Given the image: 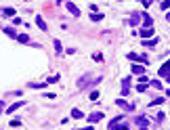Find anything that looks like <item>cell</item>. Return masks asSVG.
I'll list each match as a JSON object with an SVG mask.
<instances>
[{
    "mask_svg": "<svg viewBox=\"0 0 170 130\" xmlns=\"http://www.w3.org/2000/svg\"><path fill=\"white\" fill-rule=\"evenodd\" d=\"M132 74H136V76H145V69H143L141 65H132Z\"/></svg>",
    "mask_w": 170,
    "mask_h": 130,
    "instance_id": "8fae6325",
    "label": "cell"
},
{
    "mask_svg": "<svg viewBox=\"0 0 170 130\" xmlns=\"http://www.w3.org/2000/svg\"><path fill=\"white\" fill-rule=\"evenodd\" d=\"M92 57H95V61H101V59H103V55H101V52H95Z\"/></svg>",
    "mask_w": 170,
    "mask_h": 130,
    "instance_id": "484cf974",
    "label": "cell"
},
{
    "mask_svg": "<svg viewBox=\"0 0 170 130\" xmlns=\"http://www.w3.org/2000/svg\"><path fill=\"white\" fill-rule=\"evenodd\" d=\"M53 44H55V50H57V52H61V42H59V40H55Z\"/></svg>",
    "mask_w": 170,
    "mask_h": 130,
    "instance_id": "603a6c76",
    "label": "cell"
},
{
    "mask_svg": "<svg viewBox=\"0 0 170 130\" xmlns=\"http://www.w3.org/2000/svg\"><path fill=\"white\" fill-rule=\"evenodd\" d=\"M57 80H59V76H50V78H48V80H46V82H48V84H55V82H57Z\"/></svg>",
    "mask_w": 170,
    "mask_h": 130,
    "instance_id": "7402d4cb",
    "label": "cell"
},
{
    "mask_svg": "<svg viewBox=\"0 0 170 130\" xmlns=\"http://www.w3.org/2000/svg\"><path fill=\"white\" fill-rule=\"evenodd\" d=\"M2 109H4V103H2V101H0V113H2Z\"/></svg>",
    "mask_w": 170,
    "mask_h": 130,
    "instance_id": "4316f807",
    "label": "cell"
},
{
    "mask_svg": "<svg viewBox=\"0 0 170 130\" xmlns=\"http://www.w3.org/2000/svg\"><path fill=\"white\" fill-rule=\"evenodd\" d=\"M166 94H168V97H170V90H168V92H166Z\"/></svg>",
    "mask_w": 170,
    "mask_h": 130,
    "instance_id": "f546056e",
    "label": "cell"
},
{
    "mask_svg": "<svg viewBox=\"0 0 170 130\" xmlns=\"http://www.w3.org/2000/svg\"><path fill=\"white\" fill-rule=\"evenodd\" d=\"M136 90H139V92H145V90H147V84H139Z\"/></svg>",
    "mask_w": 170,
    "mask_h": 130,
    "instance_id": "d4e9b609",
    "label": "cell"
},
{
    "mask_svg": "<svg viewBox=\"0 0 170 130\" xmlns=\"http://www.w3.org/2000/svg\"><path fill=\"white\" fill-rule=\"evenodd\" d=\"M153 34H156L153 27H143V30H141V38H145V40H147L149 36H153Z\"/></svg>",
    "mask_w": 170,
    "mask_h": 130,
    "instance_id": "8992f818",
    "label": "cell"
},
{
    "mask_svg": "<svg viewBox=\"0 0 170 130\" xmlns=\"http://www.w3.org/2000/svg\"><path fill=\"white\" fill-rule=\"evenodd\" d=\"M116 105H118V107H124V109H128V111H132V109H134V105H132V103H126L124 99H118V101H116Z\"/></svg>",
    "mask_w": 170,
    "mask_h": 130,
    "instance_id": "7a4b0ae2",
    "label": "cell"
},
{
    "mask_svg": "<svg viewBox=\"0 0 170 130\" xmlns=\"http://www.w3.org/2000/svg\"><path fill=\"white\" fill-rule=\"evenodd\" d=\"M97 99H99V90H92L90 92V101H97Z\"/></svg>",
    "mask_w": 170,
    "mask_h": 130,
    "instance_id": "d6986e66",
    "label": "cell"
},
{
    "mask_svg": "<svg viewBox=\"0 0 170 130\" xmlns=\"http://www.w3.org/2000/svg\"><path fill=\"white\" fill-rule=\"evenodd\" d=\"M134 122H136L139 126H147V124H149V118H145V116H139Z\"/></svg>",
    "mask_w": 170,
    "mask_h": 130,
    "instance_id": "9c48e42d",
    "label": "cell"
},
{
    "mask_svg": "<svg viewBox=\"0 0 170 130\" xmlns=\"http://www.w3.org/2000/svg\"><path fill=\"white\" fill-rule=\"evenodd\" d=\"M0 13H2L4 17H13V15H15V8H11V6H6V8H2Z\"/></svg>",
    "mask_w": 170,
    "mask_h": 130,
    "instance_id": "30bf717a",
    "label": "cell"
},
{
    "mask_svg": "<svg viewBox=\"0 0 170 130\" xmlns=\"http://www.w3.org/2000/svg\"><path fill=\"white\" fill-rule=\"evenodd\" d=\"M72 118H74V120H80V118H84V113H82L80 109H74V111H72Z\"/></svg>",
    "mask_w": 170,
    "mask_h": 130,
    "instance_id": "4fadbf2b",
    "label": "cell"
},
{
    "mask_svg": "<svg viewBox=\"0 0 170 130\" xmlns=\"http://www.w3.org/2000/svg\"><path fill=\"white\" fill-rule=\"evenodd\" d=\"M82 130H95V128H92V126H86V128H82Z\"/></svg>",
    "mask_w": 170,
    "mask_h": 130,
    "instance_id": "83f0119b",
    "label": "cell"
},
{
    "mask_svg": "<svg viewBox=\"0 0 170 130\" xmlns=\"http://www.w3.org/2000/svg\"><path fill=\"white\" fill-rule=\"evenodd\" d=\"M2 30H4V34H6V36H11V38H17V34H15V30H13V27H2Z\"/></svg>",
    "mask_w": 170,
    "mask_h": 130,
    "instance_id": "7c38bea8",
    "label": "cell"
},
{
    "mask_svg": "<svg viewBox=\"0 0 170 130\" xmlns=\"http://www.w3.org/2000/svg\"><path fill=\"white\" fill-rule=\"evenodd\" d=\"M23 105H25L23 101H19V103H13V105L6 109V113H13V111H17V109H19V107H23Z\"/></svg>",
    "mask_w": 170,
    "mask_h": 130,
    "instance_id": "52a82bcc",
    "label": "cell"
},
{
    "mask_svg": "<svg viewBox=\"0 0 170 130\" xmlns=\"http://www.w3.org/2000/svg\"><path fill=\"white\" fill-rule=\"evenodd\" d=\"M158 44V38H151V40H143V46H156Z\"/></svg>",
    "mask_w": 170,
    "mask_h": 130,
    "instance_id": "9a60e30c",
    "label": "cell"
},
{
    "mask_svg": "<svg viewBox=\"0 0 170 130\" xmlns=\"http://www.w3.org/2000/svg\"><path fill=\"white\" fill-rule=\"evenodd\" d=\"M160 8H162V11H164V8H170V0H166V2H162V4H160Z\"/></svg>",
    "mask_w": 170,
    "mask_h": 130,
    "instance_id": "cb8c5ba5",
    "label": "cell"
},
{
    "mask_svg": "<svg viewBox=\"0 0 170 130\" xmlns=\"http://www.w3.org/2000/svg\"><path fill=\"white\" fill-rule=\"evenodd\" d=\"M36 23H38V27H40L42 32H46V30H48V27H46V21H44V19H42V17H40V15L36 17Z\"/></svg>",
    "mask_w": 170,
    "mask_h": 130,
    "instance_id": "ba28073f",
    "label": "cell"
},
{
    "mask_svg": "<svg viewBox=\"0 0 170 130\" xmlns=\"http://www.w3.org/2000/svg\"><path fill=\"white\" fill-rule=\"evenodd\" d=\"M101 82V78H92L90 80V76H84L82 80H78V88H86L88 84H99Z\"/></svg>",
    "mask_w": 170,
    "mask_h": 130,
    "instance_id": "6da1fadb",
    "label": "cell"
},
{
    "mask_svg": "<svg viewBox=\"0 0 170 130\" xmlns=\"http://www.w3.org/2000/svg\"><path fill=\"white\" fill-rule=\"evenodd\" d=\"M65 6H67V11H69L72 15H76V17L80 15V11H78V6H76L74 2H65Z\"/></svg>",
    "mask_w": 170,
    "mask_h": 130,
    "instance_id": "5b68a950",
    "label": "cell"
},
{
    "mask_svg": "<svg viewBox=\"0 0 170 130\" xmlns=\"http://www.w3.org/2000/svg\"><path fill=\"white\" fill-rule=\"evenodd\" d=\"M109 130H128V126L126 124H116V126H111Z\"/></svg>",
    "mask_w": 170,
    "mask_h": 130,
    "instance_id": "2e32d148",
    "label": "cell"
},
{
    "mask_svg": "<svg viewBox=\"0 0 170 130\" xmlns=\"http://www.w3.org/2000/svg\"><path fill=\"white\" fill-rule=\"evenodd\" d=\"M162 103H164V99H162V97H158V99H153V101H151V105H162Z\"/></svg>",
    "mask_w": 170,
    "mask_h": 130,
    "instance_id": "ffe728a7",
    "label": "cell"
},
{
    "mask_svg": "<svg viewBox=\"0 0 170 130\" xmlns=\"http://www.w3.org/2000/svg\"><path fill=\"white\" fill-rule=\"evenodd\" d=\"M168 74H170V61H166V63L160 67V76H162V78H166Z\"/></svg>",
    "mask_w": 170,
    "mask_h": 130,
    "instance_id": "277c9868",
    "label": "cell"
},
{
    "mask_svg": "<svg viewBox=\"0 0 170 130\" xmlns=\"http://www.w3.org/2000/svg\"><path fill=\"white\" fill-rule=\"evenodd\" d=\"M151 86H153V88H158V90H162V82H158V80H153V82H151Z\"/></svg>",
    "mask_w": 170,
    "mask_h": 130,
    "instance_id": "44dd1931",
    "label": "cell"
},
{
    "mask_svg": "<svg viewBox=\"0 0 170 130\" xmlns=\"http://www.w3.org/2000/svg\"><path fill=\"white\" fill-rule=\"evenodd\" d=\"M166 19H168V21H170V13H168V15H166Z\"/></svg>",
    "mask_w": 170,
    "mask_h": 130,
    "instance_id": "f1b7e54d",
    "label": "cell"
},
{
    "mask_svg": "<svg viewBox=\"0 0 170 130\" xmlns=\"http://www.w3.org/2000/svg\"><path fill=\"white\" fill-rule=\"evenodd\" d=\"M101 120H103V113H101V111H97V113H90V116H88V122H90V124L101 122Z\"/></svg>",
    "mask_w": 170,
    "mask_h": 130,
    "instance_id": "3957f363",
    "label": "cell"
},
{
    "mask_svg": "<svg viewBox=\"0 0 170 130\" xmlns=\"http://www.w3.org/2000/svg\"><path fill=\"white\" fill-rule=\"evenodd\" d=\"M90 19L92 21H101L103 19V13H95V15H90Z\"/></svg>",
    "mask_w": 170,
    "mask_h": 130,
    "instance_id": "e0dca14e",
    "label": "cell"
},
{
    "mask_svg": "<svg viewBox=\"0 0 170 130\" xmlns=\"http://www.w3.org/2000/svg\"><path fill=\"white\" fill-rule=\"evenodd\" d=\"M120 122H122V116H118V118H114V120L109 122V128H111V126H116V124H120Z\"/></svg>",
    "mask_w": 170,
    "mask_h": 130,
    "instance_id": "ac0fdd59",
    "label": "cell"
},
{
    "mask_svg": "<svg viewBox=\"0 0 170 130\" xmlns=\"http://www.w3.org/2000/svg\"><path fill=\"white\" fill-rule=\"evenodd\" d=\"M17 40H19L21 44H25V42H30V36H27V34H19V36H17Z\"/></svg>",
    "mask_w": 170,
    "mask_h": 130,
    "instance_id": "5bb4252c",
    "label": "cell"
},
{
    "mask_svg": "<svg viewBox=\"0 0 170 130\" xmlns=\"http://www.w3.org/2000/svg\"><path fill=\"white\" fill-rule=\"evenodd\" d=\"M141 130H147V128H141Z\"/></svg>",
    "mask_w": 170,
    "mask_h": 130,
    "instance_id": "4dcf8cb0",
    "label": "cell"
}]
</instances>
